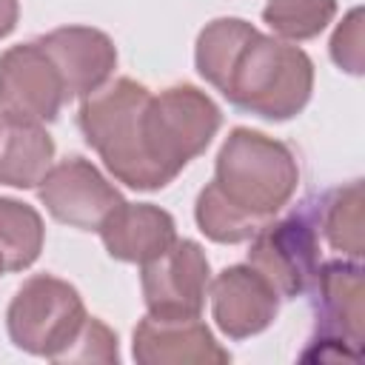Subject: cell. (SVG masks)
I'll return each mask as SVG.
<instances>
[{
	"label": "cell",
	"instance_id": "cell-1",
	"mask_svg": "<svg viewBox=\"0 0 365 365\" xmlns=\"http://www.w3.org/2000/svg\"><path fill=\"white\" fill-rule=\"evenodd\" d=\"M148 100L151 91L143 83L120 77L83 97L77 114L86 143L100 154L108 174L137 191H160L171 182L145 145L143 114Z\"/></svg>",
	"mask_w": 365,
	"mask_h": 365
},
{
	"label": "cell",
	"instance_id": "cell-2",
	"mask_svg": "<svg viewBox=\"0 0 365 365\" xmlns=\"http://www.w3.org/2000/svg\"><path fill=\"white\" fill-rule=\"evenodd\" d=\"M211 185L254 225L274 220L297 194L299 165L294 151L254 128H231L217 151Z\"/></svg>",
	"mask_w": 365,
	"mask_h": 365
},
{
	"label": "cell",
	"instance_id": "cell-3",
	"mask_svg": "<svg viewBox=\"0 0 365 365\" xmlns=\"http://www.w3.org/2000/svg\"><path fill=\"white\" fill-rule=\"evenodd\" d=\"M314 91V63L288 40L254 31L237 51L220 94L240 111L262 120L297 117Z\"/></svg>",
	"mask_w": 365,
	"mask_h": 365
},
{
	"label": "cell",
	"instance_id": "cell-4",
	"mask_svg": "<svg viewBox=\"0 0 365 365\" xmlns=\"http://www.w3.org/2000/svg\"><path fill=\"white\" fill-rule=\"evenodd\" d=\"M86 317L83 297L71 282L51 274H34L11 297L6 328L20 351L60 362Z\"/></svg>",
	"mask_w": 365,
	"mask_h": 365
},
{
	"label": "cell",
	"instance_id": "cell-5",
	"mask_svg": "<svg viewBox=\"0 0 365 365\" xmlns=\"http://www.w3.org/2000/svg\"><path fill=\"white\" fill-rule=\"evenodd\" d=\"M220 123L222 114L205 91L188 83L168 86L160 94H151L143 114L148 154L174 182V177L208 148Z\"/></svg>",
	"mask_w": 365,
	"mask_h": 365
},
{
	"label": "cell",
	"instance_id": "cell-6",
	"mask_svg": "<svg viewBox=\"0 0 365 365\" xmlns=\"http://www.w3.org/2000/svg\"><path fill=\"white\" fill-rule=\"evenodd\" d=\"M314 314L317 331L308 348L299 354L302 362H356L362 354V265L356 259L319 262L314 277Z\"/></svg>",
	"mask_w": 365,
	"mask_h": 365
},
{
	"label": "cell",
	"instance_id": "cell-7",
	"mask_svg": "<svg viewBox=\"0 0 365 365\" xmlns=\"http://www.w3.org/2000/svg\"><path fill=\"white\" fill-rule=\"evenodd\" d=\"M248 265L271 282L279 299H294L311 291L319 268V231L308 202L285 220H268L251 237Z\"/></svg>",
	"mask_w": 365,
	"mask_h": 365
},
{
	"label": "cell",
	"instance_id": "cell-8",
	"mask_svg": "<svg viewBox=\"0 0 365 365\" xmlns=\"http://www.w3.org/2000/svg\"><path fill=\"white\" fill-rule=\"evenodd\" d=\"M66 88L46 48L17 43L0 54V117L46 125L66 106Z\"/></svg>",
	"mask_w": 365,
	"mask_h": 365
},
{
	"label": "cell",
	"instance_id": "cell-9",
	"mask_svg": "<svg viewBox=\"0 0 365 365\" xmlns=\"http://www.w3.org/2000/svg\"><path fill=\"white\" fill-rule=\"evenodd\" d=\"M208 257L194 240H174L160 257L140 265L143 299L151 317H200L208 294Z\"/></svg>",
	"mask_w": 365,
	"mask_h": 365
},
{
	"label": "cell",
	"instance_id": "cell-10",
	"mask_svg": "<svg viewBox=\"0 0 365 365\" xmlns=\"http://www.w3.org/2000/svg\"><path fill=\"white\" fill-rule=\"evenodd\" d=\"M37 197L57 222L80 231H97L103 220L125 202L97 165L83 157H66L51 165L37 185Z\"/></svg>",
	"mask_w": 365,
	"mask_h": 365
},
{
	"label": "cell",
	"instance_id": "cell-11",
	"mask_svg": "<svg viewBox=\"0 0 365 365\" xmlns=\"http://www.w3.org/2000/svg\"><path fill=\"white\" fill-rule=\"evenodd\" d=\"M208 297L211 317L228 339L262 334L279 314V294L248 262L228 265L208 279Z\"/></svg>",
	"mask_w": 365,
	"mask_h": 365
},
{
	"label": "cell",
	"instance_id": "cell-12",
	"mask_svg": "<svg viewBox=\"0 0 365 365\" xmlns=\"http://www.w3.org/2000/svg\"><path fill=\"white\" fill-rule=\"evenodd\" d=\"M37 43L57 66V74L66 88V100L94 94L111 80L117 68L114 40L91 26H60L43 34Z\"/></svg>",
	"mask_w": 365,
	"mask_h": 365
},
{
	"label": "cell",
	"instance_id": "cell-13",
	"mask_svg": "<svg viewBox=\"0 0 365 365\" xmlns=\"http://www.w3.org/2000/svg\"><path fill=\"white\" fill-rule=\"evenodd\" d=\"M131 354L140 365H225L231 354L214 339L200 317H145L134 328Z\"/></svg>",
	"mask_w": 365,
	"mask_h": 365
},
{
	"label": "cell",
	"instance_id": "cell-14",
	"mask_svg": "<svg viewBox=\"0 0 365 365\" xmlns=\"http://www.w3.org/2000/svg\"><path fill=\"white\" fill-rule=\"evenodd\" d=\"M108 257L120 262H148L160 257L174 240V217L154 202H123L97 228Z\"/></svg>",
	"mask_w": 365,
	"mask_h": 365
},
{
	"label": "cell",
	"instance_id": "cell-15",
	"mask_svg": "<svg viewBox=\"0 0 365 365\" xmlns=\"http://www.w3.org/2000/svg\"><path fill=\"white\" fill-rule=\"evenodd\" d=\"M54 160V140L37 123L3 120L0 128V185L37 188Z\"/></svg>",
	"mask_w": 365,
	"mask_h": 365
},
{
	"label": "cell",
	"instance_id": "cell-16",
	"mask_svg": "<svg viewBox=\"0 0 365 365\" xmlns=\"http://www.w3.org/2000/svg\"><path fill=\"white\" fill-rule=\"evenodd\" d=\"M311 217L317 222V231L325 237V242L339 251L348 259H362L365 242H362V182L354 180L342 188H334L322 197L308 200Z\"/></svg>",
	"mask_w": 365,
	"mask_h": 365
},
{
	"label": "cell",
	"instance_id": "cell-17",
	"mask_svg": "<svg viewBox=\"0 0 365 365\" xmlns=\"http://www.w3.org/2000/svg\"><path fill=\"white\" fill-rule=\"evenodd\" d=\"M46 228L34 205L0 197V257L6 271H23L37 262Z\"/></svg>",
	"mask_w": 365,
	"mask_h": 365
},
{
	"label": "cell",
	"instance_id": "cell-18",
	"mask_svg": "<svg viewBox=\"0 0 365 365\" xmlns=\"http://www.w3.org/2000/svg\"><path fill=\"white\" fill-rule=\"evenodd\" d=\"M257 29L248 20L240 17H217L211 20L200 34H197V46H194V63H197V74L211 83L217 91L225 83V74L237 57V51L245 46V40L254 34Z\"/></svg>",
	"mask_w": 365,
	"mask_h": 365
},
{
	"label": "cell",
	"instance_id": "cell-19",
	"mask_svg": "<svg viewBox=\"0 0 365 365\" xmlns=\"http://www.w3.org/2000/svg\"><path fill=\"white\" fill-rule=\"evenodd\" d=\"M336 14V0H268L262 9L265 26L279 40H311L328 29Z\"/></svg>",
	"mask_w": 365,
	"mask_h": 365
},
{
	"label": "cell",
	"instance_id": "cell-20",
	"mask_svg": "<svg viewBox=\"0 0 365 365\" xmlns=\"http://www.w3.org/2000/svg\"><path fill=\"white\" fill-rule=\"evenodd\" d=\"M194 220H197L200 231H202L211 242H220V245L248 242V240L259 231V225H254L245 214H240L234 205H228L211 182H208V185L200 191V197H197Z\"/></svg>",
	"mask_w": 365,
	"mask_h": 365
},
{
	"label": "cell",
	"instance_id": "cell-21",
	"mask_svg": "<svg viewBox=\"0 0 365 365\" xmlns=\"http://www.w3.org/2000/svg\"><path fill=\"white\" fill-rule=\"evenodd\" d=\"M120 359V351H117V334L100 319V317H86L80 334L74 336L71 348L63 354L60 362H103V365H111Z\"/></svg>",
	"mask_w": 365,
	"mask_h": 365
},
{
	"label": "cell",
	"instance_id": "cell-22",
	"mask_svg": "<svg viewBox=\"0 0 365 365\" xmlns=\"http://www.w3.org/2000/svg\"><path fill=\"white\" fill-rule=\"evenodd\" d=\"M331 60L348 71V74H362L365 71V48H362V9H351L342 23L336 26L331 37Z\"/></svg>",
	"mask_w": 365,
	"mask_h": 365
},
{
	"label": "cell",
	"instance_id": "cell-23",
	"mask_svg": "<svg viewBox=\"0 0 365 365\" xmlns=\"http://www.w3.org/2000/svg\"><path fill=\"white\" fill-rule=\"evenodd\" d=\"M17 17H20V3L17 0H0V40L14 31Z\"/></svg>",
	"mask_w": 365,
	"mask_h": 365
},
{
	"label": "cell",
	"instance_id": "cell-24",
	"mask_svg": "<svg viewBox=\"0 0 365 365\" xmlns=\"http://www.w3.org/2000/svg\"><path fill=\"white\" fill-rule=\"evenodd\" d=\"M3 271H6V265H3V257H0V274H3Z\"/></svg>",
	"mask_w": 365,
	"mask_h": 365
},
{
	"label": "cell",
	"instance_id": "cell-25",
	"mask_svg": "<svg viewBox=\"0 0 365 365\" xmlns=\"http://www.w3.org/2000/svg\"><path fill=\"white\" fill-rule=\"evenodd\" d=\"M0 128H3V117H0Z\"/></svg>",
	"mask_w": 365,
	"mask_h": 365
}]
</instances>
